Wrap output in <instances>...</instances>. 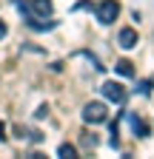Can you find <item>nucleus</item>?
<instances>
[{"label": "nucleus", "instance_id": "9", "mask_svg": "<svg viewBox=\"0 0 154 159\" xmlns=\"http://www.w3.org/2000/svg\"><path fill=\"white\" fill-rule=\"evenodd\" d=\"M34 116H37V119H43V116H49V105H40V108L34 111Z\"/></svg>", "mask_w": 154, "mask_h": 159}, {"label": "nucleus", "instance_id": "11", "mask_svg": "<svg viewBox=\"0 0 154 159\" xmlns=\"http://www.w3.org/2000/svg\"><path fill=\"white\" fill-rule=\"evenodd\" d=\"M83 142H86L89 148H94V145H97V139H94V136H83Z\"/></svg>", "mask_w": 154, "mask_h": 159}, {"label": "nucleus", "instance_id": "4", "mask_svg": "<svg viewBox=\"0 0 154 159\" xmlns=\"http://www.w3.org/2000/svg\"><path fill=\"white\" fill-rule=\"evenodd\" d=\"M117 43H120V48H134L140 43V37H137V31H134L131 26H126V29H120V34H117Z\"/></svg>", "mask_w": 154, "mask_h": 159}, {"label": "nucleus", "instance_id": "5", "mask_svg": "<svg viewBox=\"0 0 154 159\" xmlns=\"http://www.w3.org/2000/svg\"><path fill=\"white\" fill-rule=\"evenodd\" d=\"M31 11L37 17H49L51 14V0H31Z\"/></svg>", "mask_w": 154, "mask_h": 159}, {"label": "nucleus", "instance_id": "10", "mask_svg": "<svg viewBox=\"0 0 154 159\" xmlns=\"http://www.w3.org/2000/svg\"><path fill=\"white\" fill-rule=\"evenodd\" d=\"M6 34H9V26H6V23H3V20H0V40H3V37H6Z\"/></svg>", "mask_w": 154, "mask_h": 159}, {"label": "nucleus", "instance_id": "1", "mask_svg": "<svg viewBox=\"0 0 154 159\" xmlns=\"http://www.w3.org/2000/svg\"><path fill=\"white\" fill-rule=\"evenodd\" d=\"M117 14H120V3H117V0H103V3L97 6V20H100L103 26L114 23Z\"/></svg>", "mask_w": 154, "mask_h": 159}, {"label": "nucleus", "instance_id": "2", "mask_svg": "<svg viewBox=\"0 0 154 159\" xmlns=\"http://www.w3.org/2000/svg\"><path fill=\"white\" fill-rule=\"evenodd\" d=\"M106 116H108V111H106L103 102H89V105L83 108V119H86V122H91V125L106 122Z\"/></svg>", "mask_w": 154, "mask_h": 159}, {"label": "nucleus", "instance_id": "12", "mask_svg": "<svg viewBox=\"0 0 154 159\" xmlns=\"http://www.w3.org/2000/svg\"><path fill=\"white\" fill-rule=\"evenodd\" d=\"M0 139H6V122L0 119Z\"/></svg>", "mask_w": 154, "mask_h": 159}, {"label": "nucleus", "instance_id": "3", "mask_svg": "<svg viewBox=\"0 0 154 159\" xmlns=\"http://www.w3.org/2000/svg\"><path fill=\"white\" fill-rule=\"evenodd\" d=\"M103 97L108 99V102H123L126 99V88L120 85V83H114V80H108V83H103Z\"/></svg>", "mask_w": 154, "mask_h": 159}, {"label": "nucleus", "instance_id": "7", "mask_svg": "<svg viewBox=\"0 0 154 159\" xmlns=\"http://www.w3.org/2000/svg\"><path fill=\"white\" fill-rule=\"evenodd\" d=\"M57 153H60L63 159H74V156H77L74 145H69V142H63V145H60V151H57Z\"/></svg>", "mask_w": 154, "mask_h": 159}, {"label": "nucleus", "instance_id": "6", "mask_svg": "<svg viewBox=\"0 0 154 159\" xmlns=\"http://www.w3.org/2000/svg\"><path fill=\"white\" fill-rule=\"evenodd\" d=\"M114 71H117V74H123V77H134V66H131V60H117Z\"/></svg>", "mask_w": 154, "mask_h": 159}, {"label": "nucleus", "instance_id": "8", "mask_svg": "<svg viewBox=\"0 0 154 159\" xmlns=\"http://www.w3.org/2000/svg\"><path fill=\"white\" fill-rule=\"evenodd\" d=\"M134 134H137V136H148V125L140 122V119H134Z\"/></svg>", "mask_w": 154, "mask_h": 159}]
</instances>
